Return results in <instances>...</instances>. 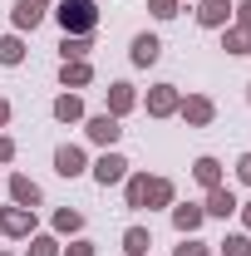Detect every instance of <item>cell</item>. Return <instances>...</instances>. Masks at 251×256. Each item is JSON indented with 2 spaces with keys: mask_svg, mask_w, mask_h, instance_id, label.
<instances>
[{
  "mask_svg": "<svg viewBox=\"0 0 251 256\" xmlns=\"http://www.w3.org/2000/svg\"><path fill=\"white\" fill-rule=\"evenodd\" d=\"M40 5H44V0H40Z\"/></svg>",
  "mask_w": 251,
  "mask_h": 256,
  "instance_id": "obj_38",
  "label": "cell"
},
{
  "mask_svg": "<svg viewBox=\"0 0 251 256\" xmlns=\"http://www.w3.org/2000/svg\"><path fill=\"white\" fill-rule=\"evenodd\" d=\"M148 10H153L158 20H172L178 15V0H148Z\"/></svg>",
  "mask_w": 251,
  "mask_h": 256,
  "instance_id": "obj_29",
  "label": "cell"
},
{
  "mask_svg": "<svg viewBox=\"0 0 251 256\" xmlns=\"http://www.w3.org/2000/svg\"><path fill=\"white\" fill-rule=\"evenodd\" d=\"M84 133H89V143H98V148H114V143L124 138V128H118L114 114H94V118H84Z\"/></svg>",
  "mask_w": 251,
  "mask_h": 256,
  "instance_id": "obj_3",
  "label": "cell"
},
{
  "mask_svg": "<svg viewBox=\"0 0 251 256\" xmlns=\"http://www.w3.org/2000/svg\"><path fill=\"white\" fill-rule=\"evenodd\" d=\"M0 64H25V40L20 34H5L0 40Z\"/></svg>",
  "mask_w": 251,
  "mask_h": 256,
  "instance_id": "obj_23",
  "label": "cell"
},
{
  "mask_svg": "<svg viewBox=\"0 0 251 256\" xmlns=\"http://www.w3.org/2000/svg\"><path fill=\"white\" fill-rule=\"evenodd\" d=\"M172 256H212V246H207V242H197V236H182V246H178Z\"/></svg>",
  "mask_w": 251,
  "mask_h": 256,
  "instance_id": "obj_27",
  "label": "cell"
},
{
  "mask_svg": "<svg viewBox=\"0 0 251 256\" xmlns=\"http://www.w3.org/2000/svg\"><path fill=\"white\" fill-rule=\"evenodd\" d=\"M148 246H153L148 226H128V232H124V252L128 256H148Z\"/></svg>",
  "mask_w": 251,
  "mask_h": 256,
  "instance_id": "obj_20",
  "label": "cell"
},
{
  "mask_svg": "<svg viewBox=\"0 0 251 256\" xmlns=\"http://www.w3.org/2000/svg\"><path fill=\"white\" fill-rule=\"evenodd\" d=\"M133 104H138V94H133V84H108V108L104 114H114V118H124V114H133Z\"/></svg>",
  "mask_w": 251,
  "mask_h": 256,
  "instance_id": "obj_12",
  "label": "cell"
},
{
  "mask_svg": "<svg viewBox=\"0 0 251 256\" xmlns=\"http://www.w3.org/2000/svg\"><path fill=\"white\" fill-rule=\"evenodd\" d=\"M202 222H207V212H202L197 202H178V207H172V226H178L182 236H192Z\"/></svg>",
  "mask_w": 251,
  "mask_h": 256,
  "instance_id": "obj_13",
  "label": "cell"
},
{
  "mask_svg": "<svg viewBox=\"0 0 251 256\" xmlns=\"http://www.w3.org/2000/svg\"><path fill=\"white\" fill-rule=\"evenodd\" d=\"M222 256H251V236H226V242H217Z\"/></svg>",
  "mask_w": 251,
  "mask_h": 256,
  "instance_id": "obj_24",
  "label": "cell"
},
{
  "mask_svg": "<svg viewBox=\"0 0 251 256\" xmlns=\"http://www.w3.org/2000/svg\"><path fill=\"white\" fill-rule=\"evenodd\" d=\"M30 256H60V242L54 236H30Z\"/></svg>",
  "mask_w": 251,
  "mask_h": 256,
  "instance_id": "obj_26",
  "label": "cell"
},
{
  "mask_svg": "<svg viewBox=\"0 0 251 256\" xmlns=\"http://www.w3.org/2000/svg\"><path fill=\"white\" fill-rule=\"evenodd\" d=\"M192 178H197L202 188H222V162L217 158H197L192 162Z\"/></svg>",
  "mask_w": 251,
  "mask_h": 256,
  "instance_id": "obj_19",
  "label": "cell"
},
{
  "mask_svg": "<svg viewBox=\"0 0 251 256\" xmlns=\"http://www.w3.org/2000/svg\"><path fill=\"white\" fill-rule=\"evenodd\" d=\"M232 15H236V30H242V34H251V0L232 5Z\"/></svg>",
  "mask_w": 251,
  "mask_h": 256,
  "instance_id": "obj_28",
  "label": "cell"
},
{
  "mask_svg": "<svg viewBox=\"0 0 251 256\" xmlns=\"http://www.w3.org/2000/svg\"><path fill=\"white\" fill-rule=\"evenodd\" d=\"M246 54H251V34H246Z\"/></svg>",
  "mask_w": 251,
  "mask_h": 256,
  "instance_id": "obj_35",
  "label": "cell"
},
{
  "mask_svg": "<svg viewBox=\"0 0 251 256\" xmlns=\"http://www.w3.org/2000/svg\"><path fill=\"white\" fill-rule=\"evenodd\" d=\"M89 50H94V34H64V40H60L64 60H89Z\"/></svg>",
  "mask_w": 251,
  "mask_h": 256,
  "instance_id": "obj_18",
  "label": "cell"
},
{
  "mask_svg": "<svg viewBox=\"0 0 251 256\" xmlns=\"http://www.w3.org/2000/svg\"><path fill=\"white\" fill-rule=\"evenodd\" d=\"M0 256H10V252H0Z\"/></svg>",
  "mask_w": 251,
  "mask_h": 256,
  "instance_id": "obj_36",
  "label": "cell"
},
{
  "mask_svg": "<svg viewBox=\"0 0 251 256\" xmlns=\"http://www.w3.org/2000/svg\"><path fill=\"white\" fill-rule=\"evenodd\" d=\"M64 256H94V242H84V236H79V242H69V246H64Z\"/></svg>",
  "mask_w": 251,
  "mask_h": 256,
  "instance_id": "obj_30",
  "label": "cell"
},
{
  "mask_svg": "<svg viewBox=\"0 0 251 256\" xmlns=\"http://www.w3.org/2000/svg\"><path fill=\"white\" fill-rule=\"evenodd\" d=\"M79 226H84V212H74V207H60V212H54V232H60V236H74Z\"/></svg>",
  "mask_w": 251,
  "mask_h": 256,
  "instance_id": "obj_22",
  "label": "cell"
},
{
  "mask_svg": "<svg viewBox=\"0 0 251 256\" xmlns=\"http://www.w3.org/2000/svg\"><path fill=\"white\" fill-rule=\"evenodd\" d=\"M226 20H232V0H202L197 5V25L202 30H226Z\"/></svg>",
  "mask_w": 251,
  "mask_h": 256,
  "instance_id": "obj_8",
  "label": "cell"
},
{
  "mask_svg": "<svg viewBox=\"0 0 251 256\" xmlns=\"http://www.w3.org/2000/svg\"><path fill=\"white\" fill-rule=\"evenodd\" d=\"M133 64L138 69H148V64H158V54H162V44H158V34H133Z\"/></svg>",
  "mask_w": 251,
  "mask_h": 256,
  "instance_id": "obj_15",
  "label": "cell"
},
{
  "mask_svg": "<svg viewBox=\"0 0 251 256\" xmlns=\"http://www.w3.org/2000/svg\"><path fill=\"white\" fill-rule=\"evenodd\" d=\"M143 207H172V182H168V178H148Z\"/></svg>",
  "mask_w": 251,
  "mask_h": 256,
  "instance_id": "obj_17",
  "label": "cell"
},
{
  "mask_svg": "<svg viewBox=\"0 0 251 256\" xmlns=\"http://www.w3.org/2000/svg\"><path fill=\"white\" fill-rule=\"evenodd\" d=\"M54 20H60L64 34H94L98 30V5L94 0H60Z\"/></svg>",
  "mask_w": 251,
  "mask_h": 256,
  "instance_id": "obj_1",
  "label": "cell"
},
{
  "mask_svg": "<svg viewBox=\"0 0 251 256\" xmlns=\"http://www.w3.org/2000/svg\"><path fill=\"white\" fill-rule=\"evenodd\" d=\"M10 124V104H5V98H0V128Z\"/></svg>",
  "mask_w": 251,
  "mask_h": 256,
  "instance_id": "obj_33",
  "label": "cell"
},
{
  "mask_svg": "<svg viewBox=\"0 0 251 256\" xmlns=\"http://www.w3.org/2000/svg\"><path fill=\"white\" fill-rule=\"evenodd\" d=\"M222 50H226V54H246V34L242 30H222Z\"/></svg>",
  "mask_w": 251,
  "mask_h": 256,
  "instance_id": "obj_25",
  "label": "cell"
},
{
  "mask_svg": "<svg viewBox=\"0 0 251 256\" xmlns=\"http://www.w3.org/2000/svg\"><path fill=\"white\" fill-rule=\"evenodd\" d=\"M143 192H148V172H133V178H124V197H128V207H133V212L143 207Z\"/></svg>",
  "mask_w": 251,
  "mask_h": 256,
  "instance_id": "obj_21",
  "label": "cell"
},
{
  "mask_svg": "<svg viewBox=\"0 0 251 256\" xmlns=\"http://www.w3.org/2000/svg\"><path fill=\"white\" fill-rule=\"evenodd\" d=\"M0 232L15 236V242L34 236V212H30V207H0Z\"/></svg>",
  "mask_w": 251,
  "mask_h": 256,
  "instance_id": "obj_2",
  "label": "cell"
},
{
  "mask_svg": "<svg viewBox=\"0 0 251 256\" xmlns=\"http://www.w3.org/2000/svg\"><path fill=\"white\" fill-rule=\"evenodd\" d=\"M246 89H251V84H246ZM246 98H251V94H246Z\"/></svg>",
  "mask_w": 251,
  "mask_h": 256,
  "instance_id": "obj_37",
  "label": "cell"
},
{
  "mask_svg": "<svg viewBox=\"0 0 251 256\" xmlns=\"http://www.w3.org/2000/svg\"><path fill=\"white\" fill-rule=\"evenodd\" d=\"M84 168H89V162H84V148H79V143H60V148H54V172H60V178H79Z\"/></svg>",
  "mask_w": 251,
  "mask_h": 256,
  "instance_id": "obj_6",
  "label": "cell"
},
{
  "mask_svg": "<svg viewBox=\"0 0 251 256\" xmlns=\"http://www.w3.org/2000/svg\"><path fill=\"white\" fill-rule=\"evenodd\" d=\"M242 222H246V232H251V202H246V207H242Z\"/></svg>",
  "mask_w": 251,
  "mask_h": 256,
  "instance_id": "obj_34",
  "label": "cell"
},
{
  "mask_svg": "<svg viewBox=\"0 0 251 256\" xmlns=\"http://www.w3.org/2000/svg\"><path fill=\"white\" fill-rule=\"evenodd\" d=\"M10 197H15V207H40V197H44V192H40V182H34V178H25V172H10Z\"/></svg>",
  "mask_w": 251,
  "mask_h": 256,
  "instance_id": "obj_9",
  "label": "cell"
},
{
  "mask_svg": "<svg viewBox=\"0 0 251 256\" xmlns=\"http://www.w3.org/2000/svg\"><path fill=\"white\" fill-rule=\"evenodd\" d=\"M236 178L251 188V153H242V158H236Z\"/></svg>",
  "mask_w": 251,
  "mask_h": 256,
  "instance_id": "obj_31",
  "label": "cell"
},
{
  "mask_svg": "<svg viewBox=\"0 0 251 256\" xmlns=\"http://www.w3.org/2000/svg\"><path fill=\"white\" fill-rule=\"evenodd\" d=\"M178 104H182V98H178V84H153V89H148V114H153V118H172Z\"/></svg>",
  "mask_w": 251,
  "mask_h": 256,
  "instance_id": "obj_5",
  "label": "cell"
},
{
  "mask_svg": "<svg viewBox=\"0 0 251 256\" xmlns=\"http://www.w3.org/2000/svg\"><path fill=\"white\" fill-rule=\"evenodd\" d=\"M128 178V158H118V153H104V158L94 162V182L98 188H114V182H124Z\"/></svg>",
  "mask_w": 251,
  "mask_h": 256,
  "instance_id": "obj_7",
  "label": "cell"
},
{
  "mask_svg": "<svg viewBox=\"0 0 251 256\" xmlns=\"http://www.w3.org/2000/svg\"><path fill=\"white\" fill-rule=\"evenodd\" d=\"M10 20H15V30H40L44 5H40V0H15V5H10Z\"/></svg>",
  "mask_w": 251,
  "mask_h": 256,
  "instance_id": "obj_11",
  "label": "cell"
},
{
  "mask_svg": "<svg viewBox=\"0 0 251 256\" xmlns=\"http://www.w3.org/2000/svg\"><path fill=\"white\" fill-rule=\"evenodd\" d=\"M89 79H94L89 60H64V64H60V84H64V89H84Z\"/></svg>",
  "mask_w": 251,
  "mask_h": 256,
  "instance_id": "obj_14",
  "label": "cell"
},
{
  "mask_svg": "<svg viewBox=\"0 0 251 256\" xmlns=\"http://www.w3.org/2000/svg\"><path fill=\"white\" fill-rule=\"evenodd\" d=\"M242 202H236V192L232 188H207V202H202V212L207 217H232Z\"/></svg>",
  "mask_w": 251,
  "mask_h": 256,
  "instance_id": "obj_10",
  "label": "cell"
},
{
  "mask_svg": "<svg viewBox=\"0 0 251 256\" xmlns=\"http://www.w3.org/2000/svg\"><path fill=\"white\" fill-rule=\"evenodd\" d=\"M178 114H182V118H188L192 128H207L212 118H217V104H212L207 94H188L182 104H178Z\"/></svg>",
  "mask_w": 251,
  "mask_h": 256,
  "instance_id": "obj_4",
  "label": "cell"
},
{
  "mask_svg": "<svg viewBox=\"0 0 251 256\" xmlns=\"http://www.w3.org/2000/svg\"><path fill=\"white\" fill-rule=\"evenodd\" d=\"M54 118H60V124H79V118H84V98L79 94H60L54 98Z\"/></svg>",
  "mask_w": 251,
  "mask_h": 256,
  "instance_id": "obj_16",
  "label": "cell"
},
{
  "mask_svg": "<svg viewBox=\"0 0 251 256\" xmlns=\"http://www.w3.org/2000/svg\"><path fill=\"white\" fill-rule=\"evenodd\" d=\"M15 158V138H5V133H0V162H10Z\"/></svg>",
  "mask_w": 251,
  "mask_h": 256,
  "instance_id": "obj_32",
  "label": "cell"
}]
</instances>
